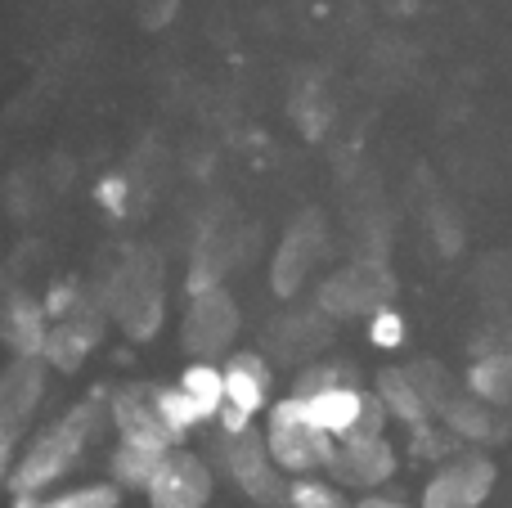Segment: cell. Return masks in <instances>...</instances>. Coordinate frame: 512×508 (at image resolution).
I'll return each mask as SVG.
<instances>
[{
  "label": "cell",
  "mask_w": 512,
  "mask_h": 508,
  "mask_svg": "<svg viewBox=\"0 0 512 508\" xmlns=\"http://www.w3.org/2000/svg\"><path fill=\"white\" fill-rule=\"evenodd\" d=\"M108 423V392L95 387L86 392L68 414L50 423V428L32 432L18 450V464L9 473V491L14 495H45L63 473L77 468V459L90 450V441L104 432Z\"/></svg>",
  "instance_id": "obj_1"
},
{
  "label": "cell",
  "mask_w": 512,
  "mask_h": 508,
  "mask_svg": "<svg viewBox=\"0 0 512 508\" xmlns=\"http://www.w3.org/2000/svg\"><path fill=\"white\" fill-rule=\"evenodd\" d=\"M265 450L270 459L292 477H306V473H319L328 468V455H333L337 437H328L324 428H315L301 405V396H288V401H274L265 410Z\"/></svg>",
  "instance_id": "obj_2"
},
{
  "label": "cell",
  "mask_w": 512,
  "mask_h": 508,
  "mask_svg": "<svg viewBox=\"0 0 512 508\" xmlns=\"http://www.w3.org/2000/svg\"><path fill=\"white\" fill-rule=\"evenodd\" d=\"M212 491H216L212 464L185 446H171L162 455L153 482L144 486V500H149V508H207Z\"/></svg>",
  "instance_id": "obj_3"
},
{
  "label": "cell",
  "mask_w": 512,
  "mask_h": 508,
  "mask_svg": "<svg viewBox=\"0 0 512 508\" xmlns=\"http://www.w3.org/2000/svg\"><path fill=\"white\" fill-rule=\"evenodd\" d=\"M225 473H230L234 486L256 504H283L288 500L283 468L270 459L265 437H256L252 428L239 432V437H225Z\"/></svg>",
  "instance_id": "obj_4"
},
{
  "label": "cell",
  "mask_w": 512,
  "mask_h": 508,
  "mask_svg": "<svg viewBox=\"0 0 512 508\" xmlns=\"http://www.w3.org/2000/svg\"><path fill=\"white\" fill-rule=\"evenodd\" d=\"M108 423L117 428V441H140V446L171 450L176 437L158 414V396L149 383H122L108 392Z\"/></svg>",
  "instance_id": "obj_5"
},
{
  "label": "cell",
  "mask_w": 512,
  "mask_h": 508,
  "mask_svg": "<svg viewBox=\"0 0 512 508\" xmlns=\"http://www.w3.org/2000/svg\"><path fill=\"white\" fill-rule=\"evenodd\" d=\"M104 342V306L86 302L77 311H68L63 320H50V338H45V351L41 360L59 374H72V369L86 365V356Z\"/></svg>",
  "instance_id": "obj_6"
},
{
  "label": "cell",
  "mask_w": 512,
  "mask_h": 508,
  "mask_svg": "<svg viewBox=\"0 0 512 508\" xmlns=\"http://www.w3.org/2000/svg\"><path fill=\"white\" fill-rule=\"evenodd\" d=\"M45 360L41 356H14V365L0 369V428L23 432L32 428V414L45 401Z\"/></svg>",
  "instance_id": "obj_7"
},
{
  "label": "cell",
  "mask_w": 512,
  "mask_h": 508,
  "mask_svg": "<svg viewBox=\"0 0 512 508\" xmlns=\"http://www.w3.org/2000/svg\"><path fill=\"white\" fill-rule=\"evenodd\" d=\"M328 473L342 486H378L396 473V450L382 437H342L328 455Z\"/></svg>",
  "instance_id": "obj_8"
},
{
  "label": "cell",
  "mask_w": 512,
  "mask_h": 508,
  "mask_svg": "<svg viewBox=\"0 0 512 508\" xmlns=\"http://www.w3.org/2000/svg\"><path fill=\"white\" fill-rule=\"evenodd\" d=\"M45 338H50V315H45L41 297L5 293V302H0V342L14 356H41Z\"/></svg>",
  "instance_id": "obj_9"
},
{
  "label": "cell",
  "mask_w": 512,
  "mask_h": 508,
  "mask_svg": "<svg viewBox=\"0 0 512 508\" xmlns=\"http://www.w3.org/2000/svg\"><path fill=\"white\" fill-rule=\"evenodd\" d=\"M490 486H495V468L486 459H463L427 486L423 508H477L490 495Z\"/></svg>",
  "instance_id": "obj_10"
},
{
  "label": "cell",
  "mask_w": 512,
  "mask_h": 508,
  "mask_svg": "<svg viewBox=\"0 0 512 508\" xmlns=\"http://www.w3.org/2000/svg\"><path fill=\"white\" fill-rule=\"evenodd\" d=\"M189 333L185 342L194 351H221L225 342L234 338V329H239V311H234V302L225 297V288H203V293H194V306H189Z\"/></svg>",
  "instance_id": "obj_11"
},
{
  "label": "cell",
  "mask_w": 512,
  "mask_h": 508,
  "mask_svg": "<svg viewBox=\"0 0 512 508\" xmlns=\"http://www.w3.org/2000/svg\"><path fill=\"white\" fill-rule=\"evenodd\" d=\"M387 293H391L387 270L373 266V261H364V266H351L346 275L328 279L324 284V306L328 311H337V315H355V311L378 306Z\"/></svg>",
  "instance_id": "obj_12"
},
{
  "label": "cell",
  "mask_w": 512,
  "mask_h": 508,
  "mask_svg": "<svg viewBox=\"0 0 512 508\" xmlns=\"http://www.w3.org/2000/svg\"><path fill=\"white\" fill-rule=\"evenodd\" d=\"M364 396H369V392H360L355 383H337V387H324V392L301 396V405H306V414H310V423H315V428H324L328 437L342 441V437H351L355 419H360Z\"/></svg>",
  "instance_id": "obj_13"
},
{
  "label": "cell",
  "mask_w": 512,
  "mask_h": 508,
  "mask_svg": "<svg viewBox=\"0 0 512 508\" xmlns=\"http://www.w3.org/2000/svg\"><path fill=\"white\" fill-rule=\"evenodd\" d=\"M225 401L248 410L252 419L270 405V365H265L256 351H239V356L225 360Z\"/></svg>",
  "instance_id": "obj_14"
},
{
  "label": "cell",
  "mask_w": 512,
  "mask_h": 508,
  "mask_svg": "<svg viewBox=\"0 0 512 508\" xmlns=\"http://www.w3.org/2000/svg\"><path fill=\"white\" fill-rule=\"evenodd\" d=\"M319 252V216H306V225L288 234V243L279 248V261H274V288L279 293H292V288L306 279V270L315 266Z\"/></svg>",
  "instance_id": "obj_15"
},
{
  "label": "cell",
  "mask_w": 512,
  "mask_h": 508,
  "mask_svg": "<svg viewBox=\"0 0 512 508\" xmlns=\"http://www.w3.org/2000/svg\"><path fill=\"white\" fill-rule=\"evenodd\" d=\"M162 455H167V450H158V446H140V441H117L113 455H108V477H113L122 491H144V486L153 482V473H158Z\"/></svg>",
  "instance_id": "obj_16"
},
{
  "label": "cell",
  "mask_w": 512,
  "mask_h": 508,
  "mask_svg": "<svg viewBox=\"0 0 512 508\" xmlns=\"http://www.w3.org/2000/svg\"><path fill=\"white\" fill-rule=\"evenodd\" d=\"M14 508H122V486L104 477V482H81L63 495H14Z\"/></svg>",
  "instance_id": "obj_17"
},
{
  "label": "cell",
  "mask_w": 512,
  "mask_h": 508,
  "mask_svg": "<svg viewBox=\"0 0 512 508\" xmlns=\"http://www.w3.org/2000/svg\"><path fill=\"white\" fill-rule=\"evenodd\" d=\"M153 396H158V414H162V423H167V428H171V437H176V446H180V441H185L194 428H203V423H212V414H207L203 405H198L194 396H189L180 383L153 387Z\"/></svg>",
  "instance_id": "obj_18"
},
{
  "label": "cell",
  "mask_w": 512,
  "mask_h": 508,
  "mask_svg": "<svg viewBox=\"0 0 512 508\" xmlns=\"http://www.w3.org/2000/svg\"><path fill=\"white\" fill-rule=\"evenodd\" d=\"M378 396H382V405H387V414H396V419H405V423H423L427 401H423V392H418V383L409 378V369H382Z\"/></svg>",
  "instance_id": "obj_19"
},
{
  "label": "cell",
  "mask_w": 512,
  "mask_h": 508,
  "mask_svg": "<svg viewBox=\"0 0 512 508\" xmlns=\"http://www.w3.org/2000/svg\"><path fill=\"white\" fill-rule=\"evenodd\" d=\"M176 383L216 419V410L225 405V369L221 365H212V360H189V365L180 369Z\"/></svg>",
  "instance_id": "obj_20"
},
{
  "label": "cell",
  "mask_w": 512,
  "mask_h": 508,
  "mask_svg": "<svg viewBox=\"0 0 512 508\" xmlns=\"http://www.w3.org/2000/svg\"><path fill=\"white\" fill-rule=\"evenodd\" d=\"M472 392L490 405H508L512 401V356H486L472 369Z\"/></svg>",
  "instance_id": "obj_21"
},
{
  "label": "cell",
  "mask_w": 512,
  "mask_h": 508,
  "mask_svg": "<svg viewBox=\"0 0 512 508\" xmlns=\"http://www.w3.org/2000/svg\"><path fill=\"white\" fill-rule=\"evenodd\" d=\"M445 423H450L459 437H472V441H486L490 432H495V423H490V414H486V405H481L477 392H472V396L459 392V401L445 410Z\"/></svg>",
  "instance_id": "obj_22"
},
{
  "label": "cell",
  "mask_w": 512,
  "mask_h": 508,
  "mask_svg": "<svg viewBox=\"0 0 512 508\" xmlns=\"http://www.w3.org/2000/svg\"><path fill=\"white\" fill-rule=\"evenodd\" d=\"M288 508H346L342 495H337V486L328 482H315V477H297V482L288 486Z\"/></svg>",
  "instance_id": "obj_23"
},
{
  "label": "cell",
  "mask_w": 512,
  "mask_h": 508,
  "mask_svg": "<svg viewBox=\"0 0 512 508\" xmlns=\"http://www.w3.org/2000/svg\"><path fill=\"white\" fill-rule=\"evenodd\" d=\"M95 203L104 216H113V221H122L126 212H131V180L126 176H99L95 180Z\"/></svg>",
  "instance_id": "obj_24"
},
{
  "label": "cell",
  "mask_w": 512,
  "mask_h": 508,
  "mask_svg": "<svg viewBox=\"0 0 512 508\" xmlns=\"http://www.w3.org/2000/svg\"><path fill=\"white\" fill-rule=\"evenodd\" d=\"M45 315L50 320H63L68 311H77L81 302H86V293H81V279H54L50 288H45Z\"/></svg>",
  "instance_id": "obj_25"
},
{
  "label": "cell",
  "mask_w": 512,
  "mask_h": 508,
  "mask_svg": "<svg viewBox=\"0 0 512 508\" xmlns=\"http://www.w3.org/2000/svg\"><path fill=\"white\" fill-rule=\"evenodd\" d=\"M337 383H355V378H351V369H346V365H310L306 374L297 378V387H292V396L324 392V387H337Z\"/></svg>",
  "instance_id": "obj_26"
},
{
  "label": "cell",
  "mask_w": 512,
  "mask_h": 508,
  "mask_svg": "<svg viewBox=\"0 0 512 508\" xmlns=\"http://www.w3.org/2000/svg\"><path fill=\"white\" fill-rule=\"evenodd\" d=\"M23 432H9V428H0V486H9V473H14V464H18V450H23Z\"/></svg>",
  "instance_id": "obj_27"
},
{
  "label": "cell",
  "mask_w": 512,
  "mask_h": 508,
  "mask_svg": "<svg viewBox=\"0 0 512 508\" xmlns=\"http://www.w3.org/2000/svg\"><path fill=\"white\" fill-rule=\"evenodd\" d=\"M369 338H373V347H396L405 333H400V315H391V311H378L373 315V329H369Z\"/></svg>",
  "instance_id": "obj_28"
},
{
  "label": "cell",
  "mask_w": 512,
  "mask_h": 508,
  "mask_svg": "<svg viewBox=\"0 0 512 508\" xmlns=\"http://www.w3.org/2000/svg\"><path fill=\"white\" fill-rule=\"evenodd\" d=\"M216 428H221L225 437H239V432H248V428H252V414H248V410H239V405H230V401H225L221 410H216Z\"/></svg>",
  "instance_id": "obj_29"
},
{
  "label": "cell",
  "mask_w": 512,
  "mask_h": 508,
  "mask_svg": "<svg viewBox=\"0 0 512 508\" xmlns=\"http://www.w3.org/2000/svg\"><path fill=\"white\" fill-rule=\"evenodd\" d=\"M355 508H405V504H396V500H382V495H369V500H360Z\"/></svg>",
  "instance_id": "obj_30"
}]
</instances>
